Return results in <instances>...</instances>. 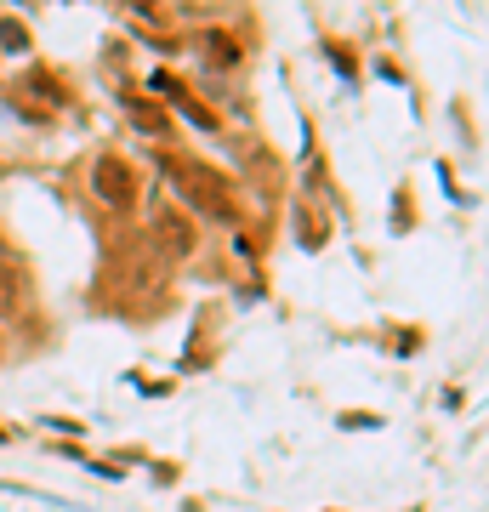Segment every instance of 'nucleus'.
Listing matches in <instances>:
<instances>
[{
	"mask_svg": "<svg viewBox=\"0 0 489 512\" xmlns=\"http://www.w3.org/2000/svg\"><path fill=\"white\" fill-rule=\"evenodd\" d=\"M165 171H177V188L188 194V205L211 222H239V200L228 177H217L211 165H194V160H165Z\"/></svg>",
	"mask_w": 489,
	"mask_h": 512,
	"instance_id": "obj_1",
	"label": "nucleus"
},
{
	"mask_svg": "<svg viewBox=\"0 0 489 512\" xmlns=\"http://www.w3.org/2000/svg\"><path fill=\"white\" fill-rule=\"evenodd\" d=\"M91 188H97V200H109V205L137 200V177H131V165L114 160V154H103V160L91 165Z\"/></svg>",
	"mask_w": 489,
	"mask_h": 512,
	"instance_id": "obj_2",
	"label": "nucleus"
},
{
	"mask_svg": "<svg viewBox=\"0 0 489 512\" xmlns=\"http://www.w3.org/2000/svg\"><path fill=\"white\" fill-rule=\"evenodd\" d=\"M154 234H160V245H165L171 256H188V251H194V228H188V222H182L177 211H160Z\"/></svg>",
	"mask_w": 489,
	"mask_h": 512,
	"instance_id": "obj_3",
	"label": "nucleus"
},
{
	"mask_svg": "<svg viewBox=\"0 0 489 512\" xmlns=\"http://www.w3.org/2000/svg\"><path fill=\"white\" fill-rule=\"evenodd\" d=\"M205 57H211V63H239L234 35H205Z\"/></svg>",
	"mask_w": 489,
	"mask_h": 512,
	"instance_id": "obj_4",
	"label": "nucleus"
},
{
	"mask_svg": "<svg viewBox=\"0 0 489 512\" xmlns=\"http://www.w3.org/2000/svg\"><path fill=\"white\" fill-rule=\"evenodd\" d=\"M0 46H6V52H23V46H29V29L12 23V18H0Z\"/></svg>",
	"mask_w": 489,
	"mask_h": 512,
	"instance_id": "obj_5",
	"label": "nucleus"
},
{
	"mask_svg": "<svg viewBox=\"0 0 489 512\" xmlns=\"http://www.w3.org/2000/svg\"><path fill=\"white\" fill-rule=\"evenodd\" d=\"M131 114H137V126H148V131H160V126H165V114H154L148 103H131Z\"/></svg>",
	"mask_w": 489,
	"mask_h": 512,
	"instance_id": "obj_6",
	"label": "nucleus"
}]
</instances>
